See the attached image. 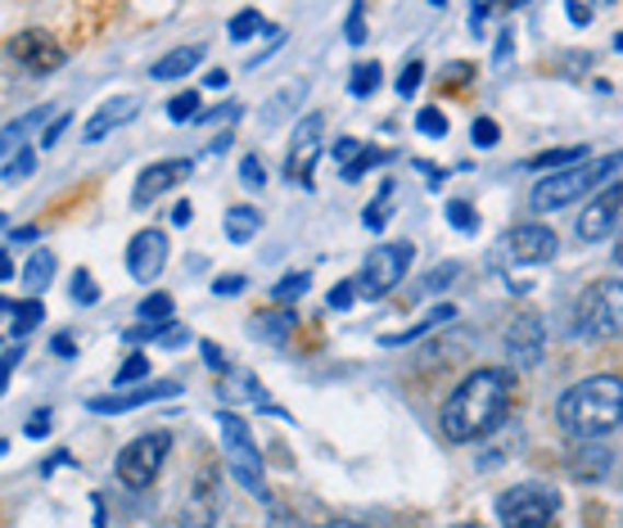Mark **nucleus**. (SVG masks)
<instances>
[{
    "label": "nucleus",
    "mask_w": 623,
    "mask_h": 528,
    "mask_svg": "<svg viewBox=\"0 0 623 528\" xmlns=\"http://www.w3.org/2000/svg\"><path fill=\"white\" fill-rule=\"evenodd\" d=\"M510 398H516V375H510V370H501V366L470 370L465 380L452 389L448 406H443L448 443H480V438H488L506 421Z\"/></svg>",
    "instance_id": "obj_1"
},
{
    "label": "nucleus",
    "mask_w": 623,
    "mask_h": 528,
    "mask_svg": "<svg viewBox=\"0 0 623 528\" xmlns=\"http://www.w3.org/2000/svg\"><path fill=\"white\" fill-rule=\"evenodd\" d=\"M556 421L569 438H610L623 425V380L619 375L578 380L556 402Z\"/></svg>",
    "instance_id": "obj_2"
},
{
    "label": "nucleus",
    "mask_w": 623,
    "mask_h": 528,
    "mask_svg": "<svg viewBox=\"0 0 623 528\" xmlns=\"http://www.w3.org/2000/svg\"><path fill=\"white\" fill-rule=\"evenodd\" d=\"M619 176V154H605L601 163H565V168H556L552 176H542L538 185H533V195H529V204H533V213H556V208H569L574 199H582V195H592L597 185H605V181H614Z\"/></svg>",
    "instance_id": "obj_3"
},
{
    "label": "nucleus",
    "mask_w": 623,
    "mask_h": 528,
    "mask_svg": "<svg viewBox=\"0 0 623 528\" xmlns=\"http://www.w3.org/2000/svg\"><path fill=\"white\" fill-rule=\"evenodd\" d=\"M217 425H222V447H227V461H231V479L240 487H249L258 502H272L267 493V474H263V451L258 443H253L244 416H235V411H222L217 416Z\"/></svg>",
    "instance_id": "obj_4"
},
{
    "label": "nucleus",
    "mask_w": 623,
    "mask_h": 528,
    "mask_svg": "<svg viewBox=\"0 0 623 528\" xmlns=\"http://www.w3.org/2000/svg\"><path fill=\"white\" fill-rule=\"evenodd\" d=\"M412 262H416V244H412V240L376 244V253L366 257V267L353 276V285H357V294H366V298H389L402 280H407Z\"/></svg>",
    "instance_id": "obj_5"
},
{
    "label": "nucleus",
    "mask_w": 623,
    "mask_h": 528,
    "mask_svg": "<svg viewBox=\"0 0 623 528\" xmlns=\"http://www.w3.org/2000/svg\"><path fill=\"white\" fill-rule=\"evenodd\" d=\"M619 317H623V285L610 276V280H597L588 294L578 298L574 308V334L578 338H614L619 334Z\"/></svg>",
    "instance_id": "obj_6"
},
{
    "label": "nucleus",
    "mask_w": 623,
    "mask_h": 528,
    "mask_svg": "<svg viewBox=\"0 0 623 528\" xmlns=\"http://www.w3.org/2000/svg\"><path fill=\"white\" fill-rule=\"evenodd\" d=\"M168 451H172V434H168V429H154V434L131 438V443L118 451V466H114L118 479H123V487H131V493H145V487L159 479Z\"/></svg>",
    "instance_id": "obj_7"
},
{
    "label": "nucleus",
    "mask_w": 623,
    "mask_h": 528,
    "mask_svg": "<svg viewBox=\"0 0 623 528\" xmlns=\"http://www.w3.org/2000/svg\"><path fill=\"white\" fill-rule=\"evenodd\" d=\"M561 515V497L542 483H516L497 497V519L510 528H546Z\"/></svg>",
    "instance_id": "obj_8"
},
{
    "label": "nucleus",
    "mask_w": 623,
    "mask_h": 528,
    "mask_svg": "<svg viewBox=\"0 0 623 528\" xmlns=\"http://www.w3.org/2000/svg\"><path fill=\"white\" fill-rule=\"evenodd\" d=\"M10 59L19 68H27L32 78H50V72L64 68V46L55 42L50 32H42V27H23L14 42H10Z\"/></svg>",
    "instance_id": "obj_9"
},
{
    "label": "nucleus",
    "mask_w": 623,
    "mask_h": 528,
    "mask_svg": "<svg viewBox=\"0 0 623 528\" xmlns=\"http://www.w3.org/2000/svg\"><path fill=\"white\" fill-rule=\"evenodd\" d=\"M506 253L520 262V267H542V262H552L561 253V236L552 231V226H542V221H520V226H510L506 231Z\"/></svg>",
    "instance_id": "obj_10"
},
{
    "label": "nucleus",
    "mask_w": 623,
    "mask_h": 528,
    "mask_svg": "<svg viewBox=\"0 0 623 528\" xmlns=\"http://www.w3.org/2000/svg\"><path fill=\"white\" fill-rule=\"evenodd\" d=\"M321 131H325V113H308V118L295 127L289 159H285V176L295 185H312V168L321 159Z\"/></svg>",
    "instance_id": "obj_11"
},
{
    "label": "nucleus",
    "mask_w": 623,
    "mask_h": 528,
    "mask_svg": "<svg viewBox=\"0 0 623 528\" xmlns=\"http://www.w3.org/2000/svg\"><path fill=\"white\" fill-rule=\"evenodd\" d=\"M168 236L159 231V226H145V231H136L131 236V244H127V272H131V280H140V285H154L159 276H163V267H168Z\"/></svg>",
    "instance_id": "obj_12"
},
{
    "label": "nucleus",
    "mask_w": 623,
    "mask_h": 528,
    "mask_svg": "<svg viewBox=\"0 0 623 528\" xmlns=\"http://www.w3.org/2000/svg\"><path fill=\"white\" fill-rule=\"evenodd\" d=\"M195 172V159H163V163H150L140 176H136V191H131V208H150L159 204L172 185H181Z\"/></svg>",
    "instance_id": "obj_13"
},
{
    "label": "nucleus",
    "mask_w": 623,
    "mask_h": 528,
    "mask_svg": "<svg viewBox=\"0 0 623 528\" xmlns=\"http://www.w3.org/2000/svg\"><path fill=\"white\" fill-rule=\"evenodd\" d=\"M619 208H623V191L614 181H605V191L592 199V208H582L578 217V240L582 244H601L614 236V226H619Z\"/></svg>",
    "instance_id": "obj_14"
},
{
    "label": "nucleus",
    "mask_w": 623,
    "mask_h": 528,
    "mask_svg": "<svg viewBox=\"0 0 623 528\" xmlns=\"http://www.w3.org/2000/svg\"><path fill=\"white\" fill-rule=\"evenodd\" d=\"M565 470H569V479H578V483H601V479L614 474V451H610L601 438H578V443L569 447V457H565Z\"/></svg>",
    "instance_id": "obj_15"
},
{
    "label": "nucleus",
    "mask_w": 623,
    "mask_h": 528,
    "mask_svg": "<svg viewBox=\"0 0 623 528\" xmlns=\"http://www.w3.org/2000/svg\"><path fill=\"white\" fill-rule=\"evenodd\" d=\"M501 344H506V353L516 357L520 366H538V361H542V348H546V330H542V317H533V312L516 317V321L506 325Z\"/></svg>",
    "instance_id": "obj_16"
},
{
    "label": "nucleus",
    "mask_w": 623,
    "mask_h": 528,
    "mask_svg": "<svg viewBox=\"0 0 623 528\" xmlns=\"http://www.w3.org/2000/svg\"><path fill=\"white\" fill-rule=\"evenodd\" d=\"M140 113V100L136 95H108L91 118H86V127H82V145H100L104 136H114L123 123H131Z\"/></svg>",
    "instance_id": "obj_17"
},
{
    "label": "nucleus",
    "mask_w": 623,
    "mask_h": 528,
    "mask_svg": "<svg viewBox=\"0 0 623 528\" xmlns=\"http://www.w3.org/2000/svg\"><path fill=\"white\" fill-rule=\"evenodd\" d=\"M181 393V384H172V380H163L159 389H131V393H108V398H91L86 402V411H95V416H123V411H136V406H145V402H159V398H176Z\"/></svg>",
    "instance_id": "obj_18"
},
{
    "label": "nucleus",
    "mask_w": 623,
    "mask_h": 528,
    "mask_svg": "<svg viewBox=\"0 0 623 528\" xmlns=\"http://www.w3.org/2000/svg\"><path fill=\"white\" fill-rule=\"evenodd\" d=\"M457 317V308L452 303H438V308H429L416 325H407V330H397V334H380V344L384 348H407V344H416V338H425L429 330H438V325H448Z\"/></svg>",
    "instance_id": "obj_19"
},
{
    "label": "nucleus",
    "mask_w": 623,
    "mask_h": 528,
    "mask_svg": "<svg viewBox=\"0 0 623 528\" xmlns=\"http://www.w3.org/2000/svg\"><path fill=\"white\" fill-rule=\"evenodd\" d=\"M199 59H204V46H176V50H168V55L150 68V78H154V82H176V78H186V72H195Z\"/></svg>",
    "instance_id": "obj_20"
},
{
    "label": "nucleus",
    "mask_w": 623,
    "mask_h": 528,
    "mask_svg": "<svg viewBox=\"0 0 623 528\" xmlns=\"http://www.w3.org/2000/svg\"><path fill=\"white\" fill-rule=\"evenodd\" d=\"M222 231H227L231 244H249L253 236L263 231V213L253 208V204H231L227 217H222Z\"/></svg>",
    "instance_id": "obj_21"
},
{
    "label": "nucleus",
    "mask_w": 623,
    "mask_h": 528,
    "mask_svg": "<svg viewBox=\"0 0 623 528\" xmlns=\"http://www.w3.org/2000/svg\"><path fill=\"white\" fill-rule=\"evenodd\" d=\"M55 272H59L55 253H50V249H36V253L27 257V267H23V289H27V294H42V289L55 280Z\"/></svg>",
    "instance_id": "obj_22"
},
{
    "label": "nucleus",
    "mask_w": 623,
    "mask_h": 528,
    "mask_svg": "<svg viewBox=\"0 0 623 528\" xmlns=\"http://www.w3.org/2000/svg\"><path fill=\"white\" fill-rule=\"evenodd\" d=\"M384 87V68L380 64H357L348 78V95L353 100H376V91Z\"/></svg>",
    "instance_id": "obj_23"
},
{
    "label": "nucleus",
    "mask_w": 623,
    "mask_h": 528,
    "mask_svg": "<svg viewBox=\"0 0 623 528\" xmlns=\"http://www.w3.org/2000/svg\"><path fill=\"white\" fill-rule=\"evenodd\" d=\"M295 312H258V321H253V334H258V338H272V344H285V338H289V330H295Z\"/></svg>",
    "instance_id": "obj_24"
},
{
    "label": "nucleus",
    "mask_w": 623,
    "mask_h": 528,
    "mask_svg": "<svg viewBox=\"0 0 623 528\" xmlns=\"http://www.w3.org/2000/svg\"><path fill=\"white\" fill-rule=\"evenodd\" d=\"M172 312H176V303H172V294H163V289L145 294V298H140V308H136V317H140L145 325H168Z\"/></svg>",
    "instance_id": "obj_25"
},
{
    "label": "nucleus",
    "mask_w": 623,
    "mask_h": 528,
    "mask_svg": "<svg viewBox=\"0 0 623 528\" xmlns=\"http://www.w3.org/2000/svg\"><path fill=\"white\" fill-rule=\"evenodd\" d=\"M380 163H389V149H376V145H361L357 154L348 159V163H339V172H344V181H361L371 168H380Z\"/></svg>",
    "instance_id": "obj_26"
},
{
    "label": "nucleus",
    "mask_w": 623,
    "mask_h": 528,
    "mask_svg": "<svg viewBox=\"0 0 623 528\" xmlns=\"http://www.w3.org/2000/svg\"><path fill=\"white\" fill-rule=\"evenodd\" d=\"M42 317H46V308L36 303V298H23V303H14V308H10V338L32 334L36 325H42Z\"/></svg>",
    "instance_id": "obj_27"
},
{
    "label": "nucleus",
    "mask_w": 623,
    "mask_h": 528,
    "mask_svg": "<svg viewBox=\"0 0 623 528\" xmlns=\"http://www.w3.org/2000/svg\"><path fill=\"white\" fill-rule=\"evenodd\" d=\"M588 159V145H574V149H542V154H533L524 168L529 172H552V168H565V163H578Z\"/></svg>",
    "instance_id": "obj_28"
},
{
    "label": "nucleus",
    "mask_w": 623,
    "mask_h": 528,
    "mask_svg": "<svg viewBox=\"0 0 623 528\" xmlns=\"http://www.w3.org/2000/svg\"><path fill=\"white\" fill-rule=\"evenodd\" d=\"M199 108H204V95H199V91H176V95L168 100V118H172V123H195Z\"/></svg>",
    "instance_id": "obj_29"
},
{
    "label": "nucleus",
    "mask_w": 623,
    "mask_h": 528,
    "mask_svg": "<svg viewBox=\"0 0 623 528\" xmlns=\"http://www.w3.org/2000/svg\"><path fill=\"white\" fill-rule=\"evenodd\" d=\"M308 285H312L308 272H289V276H280V280L272 285V298H276V303H299V298L308 294Z\"/></svg>",
    "instance_id": "obj_30"
},
{
    "label": "nucleus",
    "mask_w": 623,
    "mask_h": 528,
    "mask_svg": "<svg viewBox=\"0 0 623 528\" xmlns=\"http://www.w3.org/2000/svg\"><path fill=\"white\" fill-rule=\"evenodd\" d=\"M443 217H448L452 231H461V236H474V231H480V213H474L465 199H448Z\"/></svg>",
    "instance_id": "obj_31"
},
{
    "label": "nucleus",
    "mask_w": 623,
    "mask_h": 528,
    "mask_svg": "<svg viewBox=\"0 0 623 528\" xmlns=\"http://www.w3.org/2000/svg\"><path fill=\"white\" fill-rule=\"evenodd\" d=\"M42 118H46V108H32V113H23L19 123H10L5 131H0V154H10V149H14V145H19L36 123H42Z\"/></svg>",
    "instance_id": "obj_32"
},
{
    "label": "nucleus",
    "mask_w": 623,
    "mask_h": 528,
    "mask_svg": "<svg viewBox=\"0 0 623 528\" xmlns=\"http://www.w3.org/2000/svg\"><path fill=\"white\" fill-rule=\"evenodd\" d=\"M145 375H150V357H145V353H131V357L118 366V375H114V389H127V384L145 380Z\"/></svg>",
    "instance_id": "obj_33"
},
{
    "label": "nucleus",
    "mask_w": 623,
    "mask_h": 528,
    "mask_svg": "<svg viewBox=\"0 0 623 528\" xmlns=\"http://www.w3.org/2000/svg\"><path fill=\"white\" fill-rule=\"evenodd\" d=\"M416 131H420V136H434V140L448 136V113L434 108V104H425V108L416 113Z\"/></svg>",
    "instance_id": "obj_34"
},
{
    "label": "nucleus",
    "mask_w": 623,
    "mask_h": 528,
    "mask_svg": "<svg viewBox=\"0 0 623 528\" xmlns=\"http://www.w3.org/2000/svg\"><path fill=\"white\" fill-rule=\"evenodd\" d=\"M227 32H231V42H249L253 32H267V23H263V14H258V10H240V14L231 19V27H227Z\"/></svg>",
    "instance_id": "obj_35"
},
{
    "label": "nucleus",
    "mask_w": 623,
    "mask_h": 528,
    "mask_svg": "<svg viewBox=\"0 0 623 528\" xmlns=\"http://www.w3.org/2000/svg\"><path fill=\"white\" fill-rule=\"evenodd\" d=\"M420 82H425V64H420V59H407V64H402V72H397V95L412 100V95L420 91Z\"/></svg>",
    "instance_id": "obj_36"
},
{
    "label": "nucleus",
    "mask_w": 623,
    "mask_h": 528,
    "mask_svg": "<svg viewBox=\"0 0 623 528\" xmlns=\"http://www.w3.org/2000/svg\"><path fill=\"white\" fill-rule=\"evenodd\" d=\"M32 168H36V154H32V149H23V145H14V159L5 163V172H0V176L23 181V176H32Z\"/></svg>",
    "instance_id": "obj_37"
},
{
    "label": "nucleus",
    "mask_w": 623,
    "mask_h": 528,
    "mask_svg": "<svg viewBox=\"0 0 623 528\" xmlns=\"http://www.w3.org/2000/svg\"><path fill=\"white\" fill-rule=\"evenodd\" d=\"M344 42L348 46H366V5L357 0V5L348 10V23H344Z\"/></svg>",
    "instance_id": "obj_38"
},
{
    "label": "nucleus",
    "mask_w": 623,
    "mask_h": 528,
    "mask_svg": "<svg viewBox=\"0 0 623 528\" xmlns=\"http://www.w3.org/2000/svg\"><path fill=\"white\" fill-rule=\"evenodd\" d=\"M240 181L249 185V191H263V185H267V172H263V159H258V154H244V159H240Z\"/></svg>",
    "instance_id": "obj_39"
},
{
    "label": "nucleus",
    "mask_w": 623,
    "mask_h": 528,
    "mask_svg": "<svg viewBox=\"0 0 623 528\" xmlns=\"http://www.w3.org/2000/svg\"><path fill=\"white\" fill-rule=\"evenodd\" d=\"M457 276H461V262H438V267L425 276V289H429V294H438V289H448Z\"/></svg>",
    "instance_id": "obj_40"
},
{
    "label": "nucleus",
    "mask_w": 623,
    "mask_h": 528,
    "mask_svg": "<svg viewBox=\"0 0 623 528\" xmlns=\"http://www.w3.org/2000/svg\"><path fill=\"white\" fill-rule=\"evenodd\" d=\"M72 298H78V303H100V285H95V276L91 272H78L72 276Z\"/></svg>",
    "instance_id": "obj_41"
},
{
    "label": "nucleus",
    "mask_w": 623,
    "mask_h": 528,
    "mask_svg": "<svg viewBox=\"0 0 623 528\" xmlns=\"http://www.w3.org/2000/svg\"><path fill=\"white\" fill-rule=\"evenodd\" d=\"M470 140L480 145V149H493V145L501 140V127H497L493 118H474V127H470Z\"/></svg>",
    "instance_id": "obj_42"
},
{
    "label": "nucleus",
    "mask_w": 623,
    "mask_h": 528,
    "mask_svg": "<svg viewBox=\"0 0 623 528\" xmlns=\"http://www.w3.org/2000/svg\"><path fill=\"white\" fill-rule=\"evenodd\" d=\"M295 95H303V87H299V82H289V87L276 95V108H267V113H263V123H267V127H276V123H280V113H285L289 104H295Z\"/></svg>",
    "instance_id": "obj_43"
},
{
    "label": "nucleus",
    "mask_w": 623,
    "mask_h": 528,
    "mask_svg": "<svg viewBox=\"0 0 623 528\" xmlns=\"http://www.w3.org/2000/svg\"><path fill=\"white\" fill-rule=\"evenodd\" d=\"M353 298H357V285H353V280H339L335 289H330L325 303H330V312H348V308H353Z\"/></svg>",
    "instance_id": "obj_44"
},
{
    "label": "nucleus",
    "mask_w": 623,
    "mask_h": 528,
    "mask_svg": "<svg viewBox=\"0 0 623 528\" xmlns=\"http://www.w3.org/2000/svg\"><path fill=\"white\" fill-rule=\"evenodd\" d=\"M227 118H231V123L240 118V104H217V108H199V118H195V123H199V127H208V123H227Z\"/></svg>",
    "instance_id": "obj_45"
},
{
    "label": "nucleus",
    "mask_w": 623,
    "mask_h": 528,
    "mask_svg": "<svg viewBox=\"0 0 623 528\" xmlns=\"http://www.w3.org/2000/svg\"><path fill=\"white\" fill-rule=\"evenodd\" d=\"M384 199H389V185H384ZM371 204V208H366L361 213V221H366V231H384V221H389V204Z\"/></svg>",
    "instance_id": "obj_46"
},
{
    "label": "nucleus",
    "mask_w": 623,
    "mask_h": 528,
    "mask_svg": "<svg viewBox=\"0 0 623 528\" xmlns=\"http://www.w3.org/2000/svg\"><path fill=\"white\" fill-rule=\"evenodd\" d=\"M50 425H55V416H50L46 406H42V411H32V416H27V438H46Z\"/></svg>",
    "instance_id": "obj_47"
},
{
    "label": "nucleus",
    "mask_w": 623,
    "mask_h": 528,
    "mask_svg": "<svg viewBox=\"0 0 623 528\" xmlns=\"http://www.w3.org/2000/svg\"><path fill=\"white\" fill-rule=\"evenodd\" d=\"M244 285H249L244 276H217V280H212V294H217V298H231V294H244Z\"/></svg>",
    "instance_id": "obj_48"
},
{
    "label": "nucleus",
    "mask_w": 623,
    "mask_h": 528,
    "mask_svg": "<svg viewBox=\"0 0 623 528\" xmlns=\"http://www.w3.org/2000/svg\"><path fill=\"white\" fill-rule=\"evenodd\" d=\"M23 361V348H14V353H0V393L10 389V375H14V366Z\"/></svg>",
    "instance_id": "obj_49"
},
{
    "label": "nucleus",
    "mask_w": 623,
    "mask_h": 528,
    "mask_svg": "<svg viewBox=\"0 0 623 528\" xmlns=\"http://www.w3.org/2000/svg\"><path fill=\"white\" fill-rule=\"evenodd\" d=\"M68 123H72V113H59V118H55V123L42 131V149H55V140L68 131Z\"/></svg>",
    "instance_id": "obj_50"
},
{
    "label": "nucleus",
    "mask_w": 623,
    "mask_h": 528,
    "mask_svg": "<svg viewBox=\"0 0 623 528\" xmlns=\"http://www.w3.org/2000/svg\"><path fill=\"white\" fill-rule=\"evenodd\" d=\"M50 353H55V357H64V361H68V357H78V338H72L68 330H64V334H55V338H50Z\"/></svg>",
    "instance_id": "obj_51"
},
{
    "label": "nucleus",
    "mask_w": 623,
    "mask_h": 528,
    "mask_svg": "<svg viewBox=\"0 0 623 528\" xmlns=\"http://www.w3.org/2000/svg\"><path fill=\"white\" fill-rule=\"evenodd\" d=\"M199 353H204L208 370H231V361L222 357V348H217V344H208V338H204V344H199Z\"/></svg>",
    "instance_id": "obj_52"
},
{
    "label": "nucleus",
    "mask_w": 623,
    "mask_h": 528,
    "mask_svg": "<svg viewBox=\"0 0 623 528\" xmlns=\"http://www.w3.org/2000/svg\"><path fill=\"white\" fill-rule=\"evenodd\" d=\"M357 149H361V145H357L353 136H339V140H335V149H330V154H335V163H348V159L357 154Z\"/></svg>",
    "instance_id": "obj_53"
},
{
    "label": "nucleus",
    "mask_w": 623,
    "mask_h": 528,
    "mask_svg": "<svg viewBox=\"0 0 623 528\" xmlns=\"http://www.w3.org/2000/svg\"><path fill=\"white\" fill-rule=\"evenodd\" d=\"M59 466H72V451H55V457H50V461H42V474L50 479V474H55Z\"/></svg>",
    "instance_id": "obj_54"
},
{
    "label": "nucleus",
    "mask_w": 623,
    "mask_h": 528,
    "mask_svg": "<svg viewBox=\"0 0 623 528\" xmlns=\"http://www.w3.org/2000/svg\"><path fill=\"white\" fill-rule=\"evenodd\" d=\"M191 217H195V204H176V208H172V221H176V226H191Z\"/></svg>",
    "instance_id": "obj_55"
},
{
    "label": "nucleus",
    "mask_w": 623,
    "mask_h": 528,
    "mask_svg": "<svg viewBox=\"0 0 623 528\" xmlns=\"http://www.w3.org/2000/svg\"><path fill=\"white\" fill-rule=\"evenodd\" d=\"M36 236H42V231H36V226H19V231L10 236V244H27V240H36Z\"/></svg>",
    "instance_id": "obj_56"
},
{
    "label": "nucleus",
    "mask_w": 623,
    "mask_h": 528,
    "mask_svg": "<svg viewBox=\"0 0 623 528\" xmlns=\"http://www.w3.org/2000/svg\"><path fill=\"white\" fill-rule=\"evenodd\" d=\"M416 168L425 172V181H429V185H443V168H434V163H416Z\"/></svg>",
    "instance_id": "obj_57"
},
{
    "label": "nucleus",
    "mask_w": 623,
    "mask_h": 528,
    "mask_svg": "<svg viewBox=\"0 0 623 528\" xmlns=\"http://www.w3.org/2000/svg\"><path fill=\"white\" fill-rule=\"evenodd\" d=\"M569 19H574V23H588L592 10H588V5H578V0H569Z\"/></svg>",
    "instance_id": "obj_58"
},
{
    "label": "nucleus",
    "mask_w": 623,
    "mask_h": 528,
    "mask_svg": "<svg viewBox=\"0 0 623 528\" xmlns=\"http://www.w3.org/2000/svg\"><path fill=\"white\" fill-rule=\"evenodd\" d=\"M14 276V257L5 253V249H0V280H10Z\"/></svg>",
    "instance_id": "obj_59"
},
{
    "label": "nucleus",
    "mask_w": 623,
    "mask_h": 528,
    "mask_svg": "<svg viewBox=\"0 0 623 528\" xmlns=\"http://www.w3.org/2000/svg\"><path fill=\"white\" fill-rule=\"evenodd\" d=\"M208 87H212V91H222V87H227V72H222V68L208 72Z\"/></svg>",
    "instance_id": "obj_60"
},
{
    "label": "nucleus",
    "mask_w": 623,
    "mask_h": 528,
    "mask_svg": "<svg viewBox=\"0 0 623 528\" xmlns=\"http://www.w3.org/2000/svg\"><path fill=\"white\" fill-rule=\"evenodd\" d=\"M10 308H14V303H10V298H5V294H0V312H10Z\"/></svg>",
    "instance_id": "obj_61"
},
{
    "label": "nucleus",
    "mask_w": 623,
    "mask_h": 528,
    "mask_svg": "<svg viewBox=\"0 0 623 528\" xmlns=\"http://www.w3.org/2000/svg\"><path fill=\"white\" fill-rule=\"evenodd\" d=\"M497 5H506V10H516V5H520V0H497Z\"/></svg>",
    "instance_id": "obj_62"
},
{
    "label": "nucleus",
    "mask_w": 623,
    "mask_h": 528,
    "mask_svg": "<svg viewBox=\"0 0 623 528\" xmlns=\"http://www.w3.org/2000/svg\"><path fill=\"white\" fill-rule=\"evenodd\" d=\"M429 5H448V0H429Z\"/></svg>",
    "instance_id": "obj_63"
},
{
    "label": "nucleus",
    "mask_w": 623,
    "mask_h": 528,
    "mask_svg": "<svg viewBox=\"0 0 623 528\" xmlns=\"http://www.w3.org/2000/svg\"><path fill=\"white\" fill-rule=\"evenodd\" d=\"M0 451H5V438H0Z\"/></svg>",
    "instance_id": "obj_64"
}]
</instances>
